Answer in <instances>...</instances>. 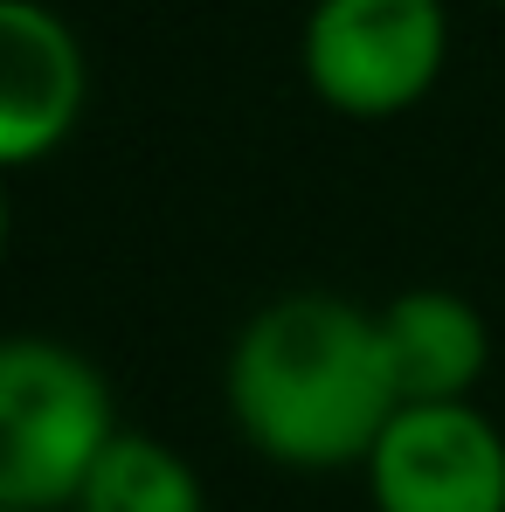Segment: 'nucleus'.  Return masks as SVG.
Returning <instances> with one entry per match:
<instances>
[{
    "label": "nucleus",
    "instance_id": "8",
    "mask_svg": "<svg viewBox=\"0 0 505 512\" xmlns=\"http://www.w3.org/2000/svg\"><path fill=\"white\" fill-rule=\"evenodd\" d=\"M0 256H7V187H0Z\"/></svg>",
    "mask_w": 505,
    "mask_h": 512
},
{
    "label": "nucleus",
    "instance_id": "5",
    "mask_svg": "<svg viewBox=\"0 0 505 512\" xmlns=\"http://www.w3.org/2000/svg\"><path fill=\"white\" fill-rule=\"evenodd\" d=\"M90 97V63L70 21L42 0H0V173L49 160Z\"/></svg>",
    "mask_w": 505,
    "mask_h": 512
},
{
    "label": "nucleus",
    "instance_id": "1",
    "mask_svg": "<svg viewBox=\"0 0 505 512\" xmlns=\"http://www.w3.org/2000/svg\"><path fill=\"white\" fill-rule=\"evenodd\" d=\"M402 395L381 319L333 291L270 298L229 346V416L270 464L346 471L367 464Z\"/></svg>",
    "mask_w": 505,
    "mask_h": 512
},
{
    "label": "nucleus",
    "instance_id": "2",
    "mask_svg": "<svg viewBox=\"0 0 505 512\" xmlns=\"http://www.w3.org/2000/svg\"><path fill=\"white\" fill-rule=\"evenodd\" d=\"M111 436L118 416L97 360L42 333L0 340V506L70 512Z\"/></svg>",
    "mask_w": 505,
    "mask_h": 512
},
{
    "label": "nucleus",
    "instance_id": "6",
    "mask_svg": "<svg viewBox=\"0 0 505 512\" xmlns=\"http://www.w3.org/2000/svg\"><path fill=\"white\" fill-rule=\"evenodd\" d=\"M381 346L402 402H471V388L492 367V326L464 291L416 284L388 298L381 312Z\"/></svg>",
    "mask_w": 505,
    "mask_h": 512
},
{
    "label": "nucleus",
    "instance_id": "9",
    "mask_svg": "<svg viewBox=\"0 0 505 512\" xmlns=\"http://www.w3.org/2000/svg\"><path fill=\"white\" fill-rule=\"evenodd\" d=\"M0 512H7V506H0Z\"/></svg>",
    "mask_w": 505,
    "mask_h": 512
},
{
    "label": "nucleus",
    "instance_id": "7",
    "mask_svg": "<svg viewBox=\"0 0 505 512\" xmlns=\"http://www.w3.org/2000/svg\"><path fill=\"white\" fill-rule=\"evenodd\" d=\"M70 512H208V492H201V471L173 443L118 429L104 457L90 464Z\"/></svg>",
    "mask_w": 505,
    "mask_h": 512
},
{
    "label": "nucleus",
    "instance_id": "3",
    "mask_svg": "<svg viewBox=\"0 0 505 512\" xmlns=\"http://www.w3.org/2000/svg\"><path fill=\"white\" fill-rule=\"evenodd\" d=\"M450 56L443 0H319L305 14V84L339 118H402L422 104Z\"/></svg>",
    "mask_w": 505,
    "mask_h": 512
},
{
    "label": "nucleus",
    "instance_id": "4",
    "mask_svg": "<svg viewBox=\"0 0 505 512\" xmlns=\"http://www.w3.org/2000/svg\"><path fill=\"white\" fill-rule=\"evenodd\" d=\"M360 471L374 512H505V436L478 402H402Z\"/></svg>",
    "mask_w": 505,
    "mask_h": 512
}]
</instances>
